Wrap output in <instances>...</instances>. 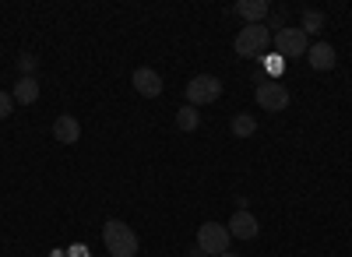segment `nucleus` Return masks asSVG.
Here are the masks:
<instances>
[{
	"mask_svg": "<svg viewBox=\"0 0 352 257\" xmlns=\"http://www.w3.org/2000/svg\"><path fill=\"white\" fill-rule=\"evenodd\" d=\"M222 257H240V254H232V250H226V254H222Z\"/></svg>",
	"mask_w": 352,
	"mask_h": 257,
	"instance_id": "obj_20",
	"label": "nucleus"
},
{
	"mask_svg": "<svg viewBox=\"0 0 352 257\" xmlns=\"http://www.w3.org/2000/svg\"><path fill=\"white\" fill-rule=\"evenodd\" d=\"M254 99L261 102V109H268V113H282V109H289V89H285L282 81H257Z\"/></svg>",
	"mask_w": 352,
	"mask_h": 257,
	"instance_id": "obj_6",
	"label": "nucleus"
},
{
	"mask_svg": "<svg viewBox=\"0 0 352 257\" xmlns=\"http://www.w3.org/2000/svg\"><path fill=\"white\" fill-rule=\"evenodd\" d=\"M232 11H236L240 18H247V25H264V18H268V0H236L232 4Z\"/></svg>",
	"mask_w": 352,
	"mask_h": 257,
	"instance_id": "obj_10",
	"label": "nucleus"
},
{
	"mask_svg": "<svg viewBox=\"0 0 352 257\" xmlns=\"http://www.w3.org/2000/svg\"><path fill=\"white\" fill-rule=\"evenodd\" d=\"M11 109H14V99H11L8 92H0V120L11 117Z\"/></svg>",
	"mask_w": 352,
	"mask_h": 257,
	"instance_id": "obj_18",
	"label": "nucleus"
},
{
	"mask_svg": "<svg viewBox=\"0 0 352 257\" xmlns=\"http://www.w3.org/2000/svg\"><path fill=\"white\" fill-rule=\"evenodd\" d=\"M14 106H36L39 102V78H18L14 81V92H11Z\"/></svg>",
	"mask_w": 352,
	"mask_h": 257,
	"instance_id": "obj_11",
	"label": "nucleus"
},
{
	"mask_svg": "<svg viewBox=\"0 0 352 257\" xmlns=\"http://www.w3.org/2000/svg\"><path fill=\"white\" fill-rule=\"evenodd\" d=\"M310 49V39L303 36V28H282V32L272 36V53H278L282 60H300V56H307Z\"/></svg>",
	"mask_w": 352,
	"mask_h": 257,
	"instance_id": "obj_4",
	"label": "nucleus"
},
{
	"mask_svg": "<svg viewBox=\"0 0 352 257\" xmlns=\"http://www.w3.org/2000/svg\"><path fill=\"white\" fill-rule=\"evenodd\" d=\"M229 230L222 222H204L201 230H197V250L204 254V257H222L226 250H229Z\"/></svg>",
	"mask_w": 352,
	"mask_h": 257,
	"instance_id": "obj_5",
	"label": "nucleus"
},
{
	"mask_svg": "<svg viewBox=\"0 0 352 257\" xmlns=\"http://www.w3.org/2000/svg\"><path fill=\"white\" fill-rule=\"evenodd\" d=\"M307 60H310V67L314 71H335V64H338V53H335V46L331 43H310V49H307Z\"/></svg>",
	"mask_w": 352,
	"mask_h": 257,
	"instance_id": "obj_9",
	"label": "nucleus"
},
{
	"mask_svg": "<svg viewBox=\"0 0 352 257\" xmlns=\"http://www.w3.org/2000/svg\"><path fill=\"white\" fill-rule=\"evenodd\" d=\"M261 60L268 64V71H272V74H278V71H282V56H278V53H264Z\"/></svg>",
	"mask_w": 352,
	"mask_h": 257,
	"instance_id": "obj_17",
	"label": "nucleus"
},
{
	"mask_svg": "<svg viewBox=\"0 0 352 257\" xmlns=\"http://www.w3.org/2000/svg\"><path fill=\"white\" fill-rule=\"evenodd\" d=\"M131 81H134V92H138V96H144V99L162 96V74H159V71H152V67H138V71L131 74Z\"/></svg>",
	"mask_w": 352,
	"mask_h": 257,
	"instance_id": "obj_8",
	"label": "nucleus"
},
{
	"mask_svg": "<svg viewBox=\"0 0 352 257\" xmlns=\"http://www.w3.org/2000/svg\"><path fill=\"white\" fill-rule=\"evenodd\" d=\"M102 243H106L109 257H134L138 254V233L120 219H109L102 225Z\"/></svg>",
	"mask_w": 352,
	"mask_h": 257,
	"instance_id": "obj_1",
	"label": "nucleus"
},
{
	"mask_svg": "<svg viewBox=\"0 0 352 257\" xmlns=\"http://www.w3.org/2000/svg\"><path fill=\"white\" fill-rule=\"evenodd\" d=\"M272 49V28L268 25H243L236 36V53L240 56H261Z\"/></svg>",
	"mask_w": 352,
	"mask_h": 257,
	"instance_id": "obj_3",
	"label": "nucleus"
},
{
	"mask_svg": "<svg viewBox=\"0 0 352 257\" xmlns=\"http://www.w3.org/2000/svg\"><path fill=\"white\" fill-rule=\"evenodd\" d=\"M229 131H232V137H250L257 131V120L250 117V113H236V117L229 120Z\"/></svg>",
	"mask_w": 352,
	"mask_h": 257,
	"instance_id": "obj_13",
	"label": "nucleus"
},
{
	"mask_svg": "<svg viewBox=\"0 0 352 257\" xmlns=\"http://www.w3.org/2000/svg\"><path fill=\"white\" fill-rule=\"evenodd\" d=\"M53 137L60 141V145H74V141L81 137V124L64 113V117H56V120H53Z\"/></svg>",
	"mask_w": 352,
	"mask_h": 257,
	"instance_id": "obj_12",
	"label": "nucleus"
},
{
	"mask_svg": "<svg viewBox=\"0 0 352 257\" xmlns=\"http://www.w3.org/2000/svg\"><path fill=\"white\" fill-rule=\"evenodd\" d=\"M39 67V60H36V53H21L18 56V71H21V78H32V71Z\"/></svg>",
	"mask_w": 352,
	"mask_h": 257,
	"instance_id": "obj_16",
	"label": "nucleus"
},
{
	"mask_svg": "<svg viewBox=\"0 0 352 257\" xmlns=\"http://www.w3.org/2000/svg\"><path fill=\"white\" fill-rule=\"evenodd\" d=\"M300 28H303V36H307V39H310V36H317L320 28H324V14H320V11H307Z\"/></svg>",
	"mask_w": 352,
	"mask_h": 257,
	"instance_id": "obj_15",
	"label": "nucleus"
},
{
	"mask_svg": "<svg viewBox=\"0 0 352 257\" xmlns=\"http://www.w3.org/2000/svg\"><path fill=\"white\" fill-rule=\"evenodd\" d=\"M226 230H229L232 240H254V236L261 233V222H257V215H250L247 208H240V212H232V215H229Z\"/></svg>",
	"mask_w": 352,
	"mask_h": 257,
	"instance_id": "obj_7",
	"label": "nucleus"
},
{
	"mask_svg": "<svg viewBox=\"0 0 352 257\" xmlns=\"http://www.w3.org/2000/svg\"><path fill=\"white\" fill-rule=\"evenodd\" d=\"M187 257H204V254H201V250H190V254H187Z\"/></svg>",
	"mask_w": 352,
	"mask_h": 257,
	"instance_id": "obj_19",
	"label": "nucleus"
},
{
	"mask_svg": "<svg viewBox=\"0 0 352 257\" xmlns=\"http://www.w3.org/2000/svg\"><path fill=\"white\" fill-rule=\"evenodd\" d=\"M197 124H201V113L194 106H180V109H176V127H180L184 134L197 131Z\"/></svg>",
	"mask_w": 352,
	"mask_h": 257,
	"instance_id": "obj_14",
	"label": "nucleus"
},
{
	"mask_svg": "<svg viewBox=\"0 0 352 257\" xmlns=\"http://www.w3.org/2000/svg\"><path fill=\"white\" fill-rule=\"evenodd\" d=\"M222 99V81L215 74H194L187 81V106L201 109V106H212Z\"/></svg>",
	"mask_w": 352,
	"mask_h": 257,
	"instance_id": "obj_2",
	"label": "nucleus"
}]
</instances>
